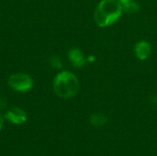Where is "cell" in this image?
<instances>
[{
	"mask_svg": "<svg viewBox=\"0 0 157 156\" xmlns=\"http://www.w3.org/2000/svg\"><path fill=\"white\" fill-rule=\"evenodd\" d=\"M8 85L18 92H27L33 86V80L26 74H14L8 78Z\"/></svg>",
	"mask_w": 157,
	"mask_h": 156,
	"instance_id": "3",
	"label": "cell"
},
{
	"mask_svg": "<svg viewBox=\"0 0 157 156\" xmlns=\"http://www.w3.org/2000/svg\"><path fill=\"white\" fill-rule=\"evenodd\" d=\"M134 51H135V55L139 60L144 61L146 60L152 51V48L149 42L145 41V40H141L139 42L136 43L135 48H134Z\"/></svg>",
	"mask_w": 157,
	"mask_h": 156,
	"instance_id": "5",
	"label": "cell"
},
{
	"mask_svg": "<svg viewBox=\"0 0 157 156\" xmlns=\"http://www.w3.org/2000/svg\"><path fill=\"white\" fill-rule=\"evenodd\" d=\"M118 1H121V0H118Z\"/></svg>",
	"mask_w": 157,
	"mask_h": 156,
	"instance_id": "13",
	"label": "cell"
},
{
	"mask_svg": "<svg viewBox=\"0 0 157 156\" xmlns=\"http://www.w3.org/2000/svg\"><path fill=\"white\" fill-rule=\"evenodd\" d=\"M121 6H122V10L123 12L127 13V14H135L140 10V6L137 2L133 1V0H121L120 1Z\"/></svg>",
	"mask_w": 157,
	"mask_h": 156,
	"instance_id": "7",
	"label": "cell"
},
{
	"mask_svg": "<svg viewBox=\"0 0 157 156\" xmlns=\"http://www.w3.org/2000/svg\"><path fill=\"white\" fill-rule=\"evenodd\" d=\"M3 124H4V119H3L2 116L0 115V131H1V129H2V127H3Z\"/></svg>",
	"mask_w": 157,
	"mask_h": 156,
	"instance_id": "11",
	"label": "cell"
},
{
	"mask_svg": "<svg viewBox=\"0 0 157 156\" xmlns=\"http://www.w3.org/2000/svg\"><path fill=\"white\" fill-rule=\"evenodd\" d=\"M87 61H88V62H91V61L93 62V61H94V57H93V56H89L88 59H87Z\"/></svg>",
	"mask_w": 157,
	"mask_h": 156,
	"instance_id": "12",
	"label": "cell"
},
{
	"mask_svg": "<svg viewBox=\"0 0 157 156\" xmlns=\"http://www.w3.org/2000/svg\"><path fill=\"white\" fill-rule=\"evenodd\" d=\"M89 121H90V123L94 127L100 128V127H103L104 125L107 124V122H108V117L105 116L102 113H95V114H92L90 116Z\"/></svg>",
	"mask_w": 157,
	"mask_h": 156,
	"instance_id": "8",
	"label": "cell"
},
{
	"mask_svg": "<svg viewBox=\"0 0 157 156\" xmlns=\"http://www.w3.org/2000/svg\"><path fill=\"white\" fill-rule=\"evenodd\" d=\"M150 101H151L154 105H156L157 106V96H152L151 98H150Z\"/></svg>",
	"mask_w": 157,
	"mask_h": 156,
	"instance_id": "10",
	"label": "cell"
},
{
	"mask_svg": "<svg viewBox=\"0 0 157 156\" xmlns=\"http://www.w3.org/2000/svg\"><path fill=\"white\" fill-rule=\"evenodd\" d=\"M123 10L118 0H101L94 14V18L98 26L101 28L114 24L121 16Z\"/></svg>",
	"mask_w": 157,
	"mask_h": 156,
	"instance_id": "1",
	"label": "cell"
},
{
	"mask_svg": "<svg viewBox=\"0 0 157 156\" xmlns=\"http://www.w3.org/2000/svg\"><path fill=\"white\" fill-rule=\"evenodd\" d=\"M53 90L60 97H74L79 91L78 79L71 72H62L58 74L53 80Z\"/></svg>",
	"mask_w": 157,
	"mask_h": 156,
	"instance_id": "2",
	"label": "cell"
},
{
	"mask_svg": "<svg viewBox=\"0 0 157 156\" xmlns=\"http://www.w3.org/2000/svg\"><path fill=\"white\" fill-rule=\"evenodd\" d=\"M68 57L70 62L75 68H82L86 64V59L79 49H71L68 52Z\"/></svg>",
	"mask_w": 157,
	"mask_h": 156,
	"instance_id": "6",
	"label": "cell"
},
{
	"mask_svg": "<svg viewBox=\"0 0 157 156\" xmlns=\"http://www.w3.org/2000/svg\"><path fill=\"white\" fill-rule=\"evenodd\" d=\"M5 118L11 123L19 125V124H23L24 122H26L28 117H27V113L19 108H14L9 109L6 113Z\"/></svg>",
	"mask_w": 157,
	"mask_h": 156,
	"instance_id": "4",
	"label": "cell"
},
{
	"mask_svg": "<svg viewBox=\"0 0 157 156\" xmlns=\"http://www.w3.org/2000/svg\"><path fill=\"white\" fill-rule=\"evenodd\" d=\"M50 63H51L52 66L53 68H56V69H60V68H62V66H63L62 62H61V60H60V57L57 56V55L52 56L51 59H50Z\"/></svg>",
	"mask_w": 157,
	"mask_h": 156,
	"instance_id": "9",
	"label": "cell"
}]
</instances>
